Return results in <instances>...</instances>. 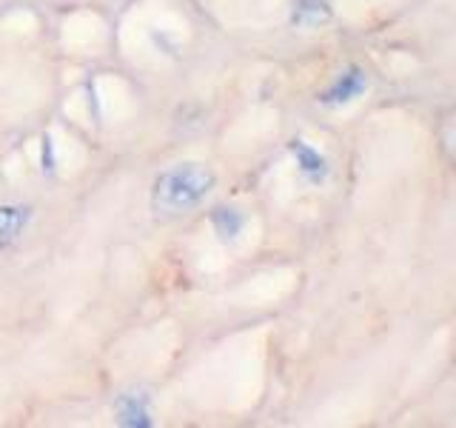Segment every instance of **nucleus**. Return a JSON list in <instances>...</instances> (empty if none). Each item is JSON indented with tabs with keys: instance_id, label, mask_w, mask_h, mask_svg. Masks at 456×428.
Segmentation results:
<instances>
[{
	"instance_id": "20e7f679",
	"label": "nucleus",
	"mask_w": 456,
	"mask_h": 428,
	"mask_svg": "<svg viewBox=\"0 0 456 428\" xmlns=\"http://www.w3.org/2000/svg\"><path fill=\"white\" fill-rule=\"evenodd\" d=\"M291 152L297 154V163H299V169H303L311 180H320V177H325L328 166H325V157H322L320 152H314L311 146H305L303 140H294V143H291Z\"/></svg>"
},
{
	"instance_id": "39448f33",
	"label": "nucleus",
	"mask_w": 456,
	"mask_h": 428,
	"mask_svg": "<svg viewBox=\"0 0 456 428\" xmlns=\"http://www.w3.org/2000/svg\"><path fill=\"white\" fill-rule=\"evenodd\" d=\"M120 417L126 425H149V411H146V399L137 394H128L120 399Z\"/></svg>"
},
{
	"instance_id": "7ed1b4c3",
	"label": "nucleus",
	"mask_w": 456,
	"mask_h": 428,
	"mask_svg": "<svg viewBox=\"0 0 456 428\" xmlns=\"http://www.w3.org/2000/svg\"><path fill=\"white\" fill-rule=\"evenodd\" d=\"M26 220H28L26 209H18V206H0V249L12 246V243L23 235Z\"/></svg>"
},
{
	"instance_id": "f257e3e1",
	"label": "nucleus",
	"mask_w": 456,
	"mask_h": 428,
	"mask_svg": "<svg viewBox=\"0 0 456 428\" xmlns=\"http://www.w3.org/2000/svg\"><path fill=\"white\" fill-rule=\"evenodd\" d=\"M214 175L197 163H180L154 183V209L163 214H183L206 200Z\"/></svg>"
},
{
	"instance_id": "0eeeda50",
	"label": "nucleus",
	"mask_w": 456,
	"mask_h": 428,
	"mask_svg": "<svg viewBox=\"0 0 456 428\" xmlns=\"http://www.w3.org/2000/svg\"><path fill=\"white\" fill-rule=\"evenodd\" d=\"M214 226H217V232L223 237H234L242 228V218L232 209H217V211H214Z\"/></svg>"
},
{
	"instance_id": "6e6552de",
	"label": "nucleus",
	"mask_w": 456,
	"mask_h": 428,
	"mask_svg": "<svg viewBox=\"0 0 456 428\" xmlns=\"http://www.w3.org/2000/svg\"><path fill=\"white\" fill-rule=\"evenodd\" d=\"M43 169H54V152H52V140H43Z\"/></svg>"
},
{
	"instance_id": "423d86ee",
	"label": "nucleus",
	"mask_w": 456,
	"mask_h": 428,
	"mask_svg": "<svg viewBox=\"0 0 456 428\" xmlns=\"http://www.w3.org/2000/svg\"><path fill=\"white\" fill-rule=\"evenodd\" d=\"M325 18H328L325 0H303L294 12V23H299V26H317Z\"/></svg>"
},
{
	"instance_id": "f03ea898",
	"label": "nucleus",
	"mask_w": 456,
	"mask_h": 428,
	"mask_svg": "<svg viewBox=\"0 0 456 428\" xmlns=\"http://www.w3.org/2000/svg\"><path fill=\"white\" fill-rule=\"evenodd\" d=\"M365 86H368L365 71H360V69H348L346 75H342V78L331 86V89H328V92L322 95V103H328V106L348 103V100L360 97V95L365 92Z\"/></svg>"
}]
</instances>
